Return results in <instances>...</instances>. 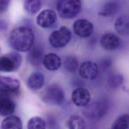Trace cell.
Masks as SVG:
<instances>
[{
  "label": "cell",
  "instance_id": "52a82bcc",
  "mask_svg": "<svg viewBox=\"0 0 129 129\" xmlns=\"http://www.w3.org/2000/svg\"><path fill=\"white\" fill-rule=\"evenodd\" d=\"M71 99L76 106L84 107L90 103L91 95L89 90L86 88L78 87L72 92Z\"/></svg>",
  "mask_w": 129,
  "mask_h": 129
},
{
  "label": "cell",
  "instance_id": "4fadbf2b",
  "mask_svg": "<svg viewBox=\"0 0 129 129\" xmlns=\"http://www.w3.org/2000/svg\"><path fill=\"white\" fill-rule=\"evenodd\" d=\"M102 47L106 50H114L120 44L119 38L114 33H106L102 35L100 40Z\"/></svg>",
  "mask_w": 129,
  "mask_h": 129
},
{
  "label": "cell",
  "instance_id": "8992f818",
  "mask_svg": "<svg viewBox=\"0 0 129 129\" xmlns=\"http://www.w3.org/2000/svg\"><path fill=\"white\" fill-rule=\"evenodd\" d=\"M22 56L18 52H12L0 57V71L13 72L21 66Z\"/></svg>",
  "mask_w": 129,
  "mask_h": 129
},
{
  "label": "cell",
  "instance_id": "7402d4cb",
  "mask_svg": "<svg viewBox=\"0 0 129 129\" xmlns=\"http://www.w3.org/2000/svg\"><path fill=\"white\" fill-rule=\"evenodd\" d=\"M64 69L68 72L74 73L76 72L79 68V60L75 56L69 55L67 56L63 62Z\"/></svg>",
  "mask_w": 129,
  "mask_h": 129
},
{
  "label": "cell",
  "instance_id": "2e32d148",
  "mask_svg": "<svg viewBox=\"0 0 129 129\" xmlns=\"http://www.w3.org/2000/svg\"><path fill=\"white\" fill-rule=\"evenodd\" d=\"M44 68L50 71L57 70L61 65L60 57L56 53H49L45 54L42 60Z\"/></svg>",
  "mask_w": 129,
  "mask_h": 129
},
{
  "label": "cell",
  "instance_id": "7a4b0ae2",
  "mask_svg": "<svg viewBox=\"0 0 129 129\" xmlns=\"http://www.w3.org/2000/svg\"><path fill=\"white\" fill-rule=\"evenodd\" d=\"M82 9L81 0H57L56 9L61 19L67 20L76 17Z\"/></svg>",
  "mask_w": 129,
  "mask_h": 129
},
{
  "label": "cell",
  "instance_id": "83f0119b",
  "mask_svg": "<svg viewBox=\"0 0 129 129\" xmlns=\"http://www.w3.org/2000/svg\"><path fill=\"white\" fill-rule=\"evenodd\" d=\"M8 24L7 22L2 19H0V31H6L7 29Z\"/></svg>",
  "mask_w": 129,
  "mask_h": 129
},
{
  "label": "cell",
  "instance_id": "8fae6325",
  "mask_svg": "<svg viewBox=\"0 0 129 129\" xmlns=\"http://www.w3.org/2000/svg\"><path fill=\"white\" fill-rule=\"evenodd\" d=\"M12 94L0 92V115L9 116L16 109V103L12 97Z\"/></svg>",
  "mask_w": 129,
  "mask_h": 129
},
{
  "label": "cell",
  "instance_id": "e0dca14e",
  "mask_svg": "<svg viewBox=\"0 0 129 129\" xmlns=\"http://www.w3.org/2000/svg\"><path fill=\"white\" fill-rule=\"evenodd\" d=\"M120 7L118 0H108L102 6L98 15L104 17L112 16L118 11Z\"/></svg>",
  "mask_w": 129,
  "mask_h": 129
},
{
  "label": "cell",
  "instance_id": "5bb4252c",
  "mask_svg": "<svg viewBox=\"0 0 129 129\" xmlns=\"http://www.w3.org/2000/svg\"><path fill=\"white\" fill-rule=\"evenodd\" d=\"M43 50L39 45H35L31 47L27 55L28 62L33 67H38L42 63Z\"/></svg>",
  "mask_w": 129,
  "mask_h": 129
},
{
  "label": "cell",
  "instance_id": "5b68a950",
  "mask_svg": "<svg viewBox=\"0 0 129 129\" xmlns=\"http://www.w3.org/2000/svg\"><path fill=\"white\" fill-rule=\"evenodd\" d=\"M72 36L71 30L67 27L61 26L58 30L51 32L49 37V42L54 48H61L69 43Z\"/></svg>",
  "mask_w": 129,
  "mask_h": 129
},
{
  "label": "cell",
  "instance_id": "ffe728a7",
  "mask_svg": "<svg viewBox=\"0 0 129 129\" xmlns=\"http://www.w3.org/2000/svg\"><path fill=\"white\" fill-rule=\"evenodd\" d=\"M68 129H85L86 123L84 119L78 115H71L67 121Z\"/></svg>",
  "mask_w": 129,
  "mask_h": 129
},
{
  "label": "cell",
  "instance_id": "d6986e66",
  "mask_svg": "<svg viewBox=\"0 0 129 129\" xmlns=\"http://www.w3.org/2000/svg\"><path fill=\"white\" fill-rule=\"evenodd\" d=\"M2 129H23V124L20 117L16 115H9L1 123Z\"/></svg>",
  "mask_w": 129,
  "mask_h": 129
},
{
  "label": "cell",
  "instance_id": "9a60e30c",
  "mask_svg": "<svg viewBox=\"0 0 129 129\" xmlns=\"http://www.w3.org/2000/svg\"><path fill=\"white\" fill-rule=\"evenodd\" d=\"M45 83V77L39 72H35L31 73L28 77L26 85L31 90L37 91L41 89Z\"/></svg>",
  "mask_w": 129,
  "mask_h": 129
},
{
  "label": "cell",
  "instance_id": "cb8c5ba5",
  "mask_svg": "<svg viewBox=\"0 0 129 129\" xmlns=\"http://www.w3.org/2000/svg\"><path fill=\"white\" fill-rule=\"evenodd\" d=\"M45 120L40 116H34L30 118L27 122V129H46Z\"/></svg>",
  "mask_w": 129,
  "mask_h": 129
},
{
  "label": "cell",
  "instance_id": "30bf717a",
  "mask_svg": "<svg viewBox=\"0 0 129 129\" xmlns=\"http://www.w3.org/2000/svg\"><path fill=\"white\" fill-rule=\"evenodd\" d=\"M20 88V83L17 79L0 76V92L16 95Z\"/></svg>",
  "mask_w": 129,
  "mask_h": 129
},
{
  "label": "cell",
  "instance_id": "44dd1931",
  "mask_svg": "<svg viewBox=\"0 0 129 129\" xmlns=\"http://www.w3.org/2000/svg\"><path fill=\"white\" fill-rule=\"evenodd\" d=\"M124 78L123 76L120 74L113 73L107 77V85L111 89H116L120 87L124 83Z\"/></svg>",
  "mask_w": 129,
  "mask_h": 129
},
{
  "label": "cell",
  "instance_id": "4316f807",
  "mask_svg": "<svg viewBox=\"0 0 129 129\" xmlns=\"http://www.w3.org/2000/svg\"><path fill=\"white\" fill-rule=\"evenodd\" d=\"M11 0H0V13L7 10Z\"/></svg>",
  "mask_w": 129,
  "mask_h": 129
},
{
  "label": "cell",
  "instance_id": "7c38bea8",
  "mask_svg": "<svg viewBox=\"0 0 129 129\" xmlns=\"http://www.w3.org/2000/svg\"><path fill=\"white\" fill-rule=\"evenodd\" d=\"M57 20L56 13L50 9H45L41 11L37 16V24L43 28H49L54 25Z\"/></svg>",
  "mask_w": 129,
  "mask_h": 129
},
{
  "label": "cell",
  "instance_id": "3957f363",
  "mask_svg": "<svg viewBox=\"0 0 129 129\" xmlns=\"http://www.w3.org/2000/svg\"><path fill=\"white\" fill-rule=\"evenodd\" d=\"M41 99L46 104L51 106H61L65 99L62 88L58 84H52L48 86L42 92Z\"/></svg>",
  "mask_w": 129,
  "mask_h": 129
},
{
  "label": "cell",
  "instance_id": "ba28073f",
  "mask_svg": "<svg viewBox=\"0 0 129 129\" xmlns=\"http://www.w3.org/2000/svg\"><path fill=\"white\" fill-rule=\"evenodd\" d=\"M80 76L84 79L93 80L98 74L99 69L97 64L91 60L83 62L79 68Z\"/></svg>",
  "mask_w": 129,
  "mask_h": 129
},
{
  "label": "cell",
  "instance_id": "6da1fadb",
  "mask_svg": "<svg viewBox=\"0 0 129 129\" xmlns=\"http://www.w3.org/2000/svg\"><path fill=\"white\" fill-rule=\"evenodd\" d=\"M34 40L32 29L27 26H20L15 28L11 33L9 43L11 47L20 52L29 51Z\"/></svg>",
  "mask_w": 129,
  "mask_h": 129
},
{
  "label": "cell",
  "instance_id": "277c9868",
  "mask_svg": "<svg viewBox=\"0 0 129 129\" xmlns=\"http://www.w3.org/2000/svg\"><path fill=\"white\" fill-rule=\"evenodd\" d=\"M109 103L106 100L102 99L89 103L83 109V114L87 118L92 120H98L107 113Z\"/></svg>",
  "mask_w": 129,
  "mask_h": 129
},
{
  "label": "cell",
  "instance_id": "ac0fdd59",
  "mask_svg": "<svg viewBox=\"0 0 129 129\" xmlns=\"http://www.w3.org/2000/svg\"><path fill=\"white\" fill-rule=\"evenodd\" d=\"M114 29L120 35H129V16L123 15L118 17L114 22Z\"/></svg>",
  "mask_w": 129,
  "mask_h": 129
},
{
  "label": "cell",
  "instance_id": "603a6c76",
  "mask_svg": "<svg viewBox=\"0 0 129 129\" xmlns=\"http://www.w3.org/2000/svg\"><path fill=\"white\" fill-rule=\"evenodd\" d=\"M129 126V114L124 113L117 117L112 123L111 129H127Z\"/></svg>",
  "mask_w": 129,
  "mask_h": 129
},
{
  "label": "cell",
  "instance_id": "d4e9b609",
  "mask_svg": "<svg viewBox=\"0 0 129 129\" xmlns=\"http://www.w3.org/2000/svg\"><path fill=\"white\" fill-rule=\"evenodd\" d=\"M24 6L28 13L35 14L40 10L41 2L40 0H25Z\"/></svg>",
  "mask_w": 129,
  "mask_h": 129
},
{
  "label": "cell",
  "instance_id": "484cf974",
  "mask_svg": "<svg viewBox=\"0 0 129 129\" xmlns=\"http://www.w3.org/2000/svg\"><path fill=\"white\" fill-rule=\"evenodd\" d=\"M113 61L112 59L110 57H103L99 62L98 65L99 70H100L102 71H106L111 67L112 66Z\"/></svg>",
  "mask_w": 129,
  "mask_h": 129
},
{
  "label": "cell",
  "instance_id": "9c48e42d",
  "mask_svg": "<svg viewBox=\"0 0 129 129\" xmlns=\"http://www.w3.org/2000/svg\"><path fill=\"white\" fill-rule=\"evenodd\" d=\"M94 30L93 24L85 19H78L73 24V31L79 37L87 38L90 37Z\"/></svg>",
  "mask_w": 129,
  "mask_h": 129
}]
</instances>
